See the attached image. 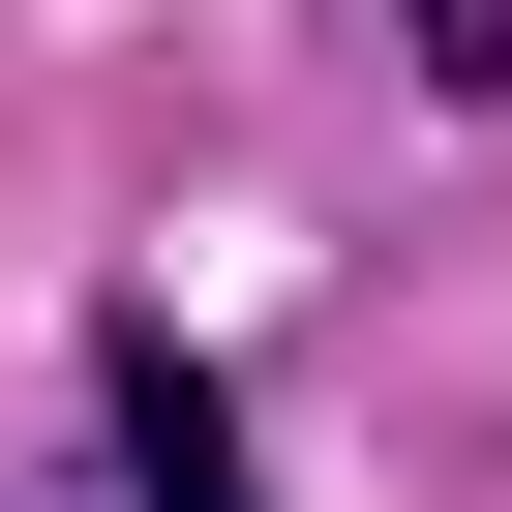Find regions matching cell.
Wrapping results in <instances>:
<instances>
[{
  "instance_id": "6da1fadb",
  "label": "cell",
  "mask_w": 512,
  "mask_h": 512,
  "mask_svg": "<svg viewBox=\"0 0 512 512\" xmlns=\"http://www.w3.org/2000/svg\"><path fill=\"white\" fill-rule=\"evenodd\" d=\"M91 422H121V482H151V512H272V482H241V422H211V362H181V332H91Z\"/></svg>"
}]
</instances>
